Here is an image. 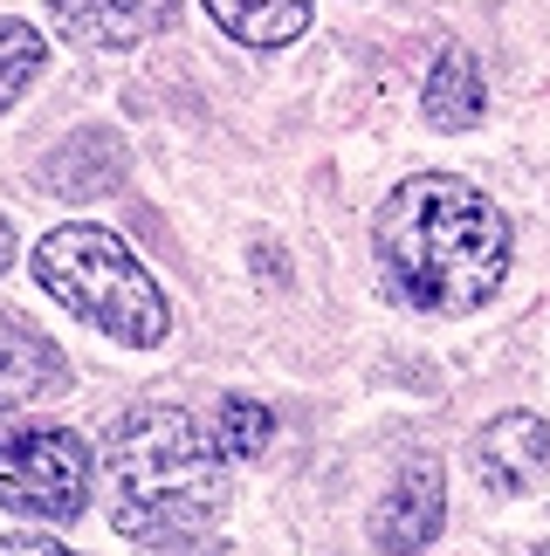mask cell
<instances>
[{"label":"cell","instance_id":"9a60e30c","mask_svg":"<svg viewBox=\"0 0 550 556\" xmlns=\"http://www.w3.org/2000/svg\"><path fill=\"white\" fill-rule=\"evenodd\" d=\"M537 556H550V543H543V549H537Z\"/></svg>","mask_w":550,"mask_h":556},{"label":"cell","instance_id":"9c48e42d","mask_svg":"<svg viewBox=\"0 0 550 556\" xmlns=\"http://www.w3.org/2000/svg\"><path fill=\"white\" fill-rule=\"evenodd\" d=\"M207 14H214L241 49H289V41L310 28V0H207Z\"/></svg>","mask_w":550,"mask_h":556},{"label":"cell","instance_id":"8992f818","mask_svg":"<svg viewBox=\"0 0 550 556\" xmlns=\"http://www.w3.org/2000/svg\"><path fill=\"white\" fill-rule=\"evenodd\" d=\"M49 8L76 49H138L173 28L179 0H49Z\"/></svg>","mask_w":550,"mask_h":556},{"label":"cell","instance_id":"30bf717a","mask_svg":"<svg viewBox=\"0 0 550 556\" xmlns=\"http://www.w3.org/2000/svg\"><path fill=\"white\" fill-rule=\"evenodd\" d=\"M427 117L440 131H468L482 117V70H475L468 49H440L434 76H427Z\"/></svg>","mask_w":550,"mask_h":556},{"label":"cell","instance_id":"8fae6325","mask_svg":"<svg viewBox=\"0 0 550 556\" xmlns=\"http://www.w3.org/2000/svg\"><path fill=\"white\" fill-rule=\"evenodd\" d=\"M214 440L227 460H255L262 446L275 440V413L255 399H221V419H214Z\"/></svg>","mask_w":550,"mask_h":556},{"label":"cell","instance_id":"4fadbf2b","mask_svg":"<svg viewBox=\"0 0 550 556\" xmlns=\"http://www.w3.org/2000/svg\"><path fill=\"white\" fill-rule=\"evenodd\" d=\"M0 556H76V549L70 543H49V536H8Z\"/></svg>","mask_w":550,"mask_h":556},{"label":"cell","instance_id":"6da1fadb","mask_svg":"<svg viewBox=\"0 0 550 556\" xmlns=\"http://www.w3.org/2000/svg\"><path fill=\"white\" fill-rule=\"evenodd\" d=\"M386 282L427 316H468L502 289L510 275V220L489 192L448 173H420L392 186L372 227Z\"/></svg>","mask_w":550,"mask_h":556},{"label":"cell","instance_id":"52a82bcc","mask_svg":"<svg viewBox=\"0 0 550 556\" xmlns=\"http://www.w3.org/2000/svg\"><path fill=\"white\" fill-rule=\"evenodd\" d=\"M475 467L502 495H530V488L550 481V426L537 413H502L489 433L475 440Z\"/></svg>","mask_w":550,"mask_h":556},{"label":"cell","instance_id":"ba28073f","mask_svg":"<svg viewBox=\"0 0 550 556\" xmlns=\"http://www.w3.org/2000/svg\"><path fill=\"white\" fill-rule=\"evenodd\" d=\"M62 351L41 337L35 324H21V316H0V413H14V405H35L62 392Z\"/></svg>","mask_w":550,"mask_h":556},{"label":"cell","instance_id":"7a4b0ae2","mask_svg":"<svg viewBox=\"0 0 550 556\" xmlns=\"http://www.w3.org/2000/svg\"><path fill=\"white\" fill-rule=\"evenodd\" d=\"M103 467H111V522L138 543L200 536L227 508L221 440L200 433V419L179 405H132L103 446Z\"/></svg>","mask_w":550,"mask_h":556},{"label":"cell","instance_id":"277c9868","mask_svg":"<svg viewBox=\"0 0 550 556\" xmlns=\"http://www.w3.org/2000/svg\"><path fill=\"white\" fill-rule=\"evenodd\" d=\"M0 502L35 522H76L90 502V446L62 426H21L0 440Z\"/></svg>","mask_w":550,"mask_h":556},{"label":"cell","instance_id":"5b68a950","mask_svg":"<svg viewBox=\"0 0 550 556\" xmlns=\"http://www.w3.org/2000/svg\"><path fill=\"white\" fill-rule=\"evenodd\" d=\"M440 522H448V488H440V467L434 460H413V467H399V481L378 495V508H372V543L386 549V556H420V549L440 536Z\"/></svg>","mask_w":550,"mask_h":556},{"label":"cell","instance_id":"3957f363","mask_svg":"<svg viewBox=\"0 0 550 556\" xmlns=\"http://www.w3.org/2000/svg\"><path fill=\"white\" fill-rule=\"evenodd\" d=\"M35 282L70 316H83L90 330L117 337V344H132V351H152V344H165V330H173L159 282L138 268V254L124 248L111 227L70 220V227L41 233L35 241Z\"/></svg>","mask_w":550,"mask_h":556},{"label":"cell","instance_id":"7c38bea8","mask_svg":"<svg viewBox=\"0 0 550 556\" xmlns=\"http://www.w3.org/2000/svg\"><path fill=\"white\" fill-rule=\"evenodd\" d=\"M41 62H49V49H41V35L28 21H0V111L41 76Z\"/></svg>","mask_w":550,"mask_h":556},{"label":"cell","instance_id":"5bb4252c","mask_svg":"<svg viewBox=\"0 0 550 556\" xmlns=\"http://www.w3.org/2000/svg\"><path fill=\"white\" fill-rule=\"evenodd\" d=\"M8 262H14V227L0 220V275H8Z\"/></svg>","mask_w":550,"mask_h":556}]
</instances>
